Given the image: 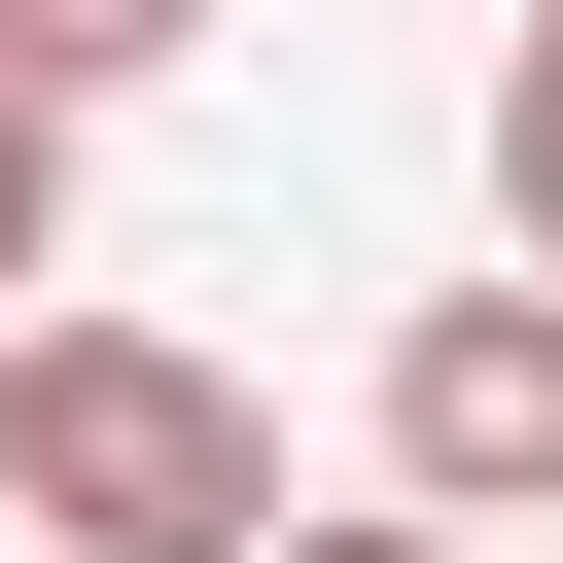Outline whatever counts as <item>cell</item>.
I'll return each instance as SVG.
<instances>
[{"label": "cell", "mask_w": 563, "mask_h": 563, "mask_svg": "<svg viewBox=\"0 0 563 563\" xmlns=\"http://www.w3.org/2000/svg\"><path fill=\"white\" fill-rule=\"evenodd\" d=\"M0 528L35 563H282V422L176 317H0Z\"/></svg>", "instance_id": "obj_1"}, {"label": "cell", "mask_w": 563, "mask_h": 563, "mask_svg": "<svg viewBox=\"0 0 563 563\" xmlns=\"http://www.w3.org/2000/svg\"><path fill=\"white\" fill-rule=\"evenodd\" d=\"M387 493L422 528H528L563 493V282H422L387 317Z\"/></svg>", "instance_id": "obj_2"}, {"label": "cell", "mask_w": 563, "mask_h": 563, "mask_svg": "<svg viewBox=\"0 0 563 563\" xmlns=\"http://www.w3.org/2000/svg\"><path fill=\"white\" fill-rule=\"evenodd\" d=\"M493 211H528V282H563V0L493 35Z\"/></svg>", "instance_id": "obj_3"}, {"label": "cell", "mask_w": 563, "mask_h": 563, "mask_svg": "<svg viewBox=\"0 0 563 563\" xmlns=\"http://www.w3.org/2000/svg\"><path fill=\"white\" fill-rule=\"evenodd\" d=\"M176 35H211V0H0V70H70V106H106V70H176Z\"/></svg>", "instance_id": "obj_4"}, {"label": "cell", "mask_w": 563, "mask_h": 563, "mask_svg": "<svg viewBox=\"0 0 563 563\" xmlns=\"http://www.w3.org/2000/svg\"><path fill=\"white\" fill-rule=\"evenodd\" d=\"M0 282H70V70H0Z\"/></svg>", "instance_id": "obj_5"}, {"label": "cell", "mask_w": 563, "mask_h": 563, "mask_svg": "<svg viewBox=\"0 0 563 563\" xmlns=\"http://www.w3.org/2000/svg\"><path fill=\"white\" fill-rule=\"evenodd\" d=\"M282 563H457V528H422V493H387V528H282Z\"/></svg>", "instance_id": "obj_6"}]
</instances>
